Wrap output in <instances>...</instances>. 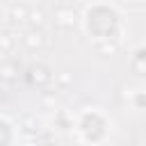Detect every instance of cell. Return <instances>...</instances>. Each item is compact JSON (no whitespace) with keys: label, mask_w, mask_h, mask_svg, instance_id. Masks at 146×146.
Wrapping results in <instances>:
<instances>
[{"label":"cell","mask_w":146,"mask_h":146,"mask_svg":"<svg viewBox=\"0 0 146 146\" xmlns=\"http://www.w3.org/2000/svg\"><path fill=\"white\" fill-rule=\"evenodd\" d=\"M21 43L27 48V50H43L46 48V43H48V39H46V34H43V30L41 27H30V30H25L23 32V36H21Z\"/></svg>","instance_id":"1"},{"label":"cell","mask_w":146,"mask_h":146,"mask_svg":"<svg viewBox=\"0 0 146 146\" xmlns=\"http://www.w3.org/2000/svg\"><path fill=\"white\" fill-rule=\"evenodd\" d=\"M75 21H78V16H75L73 7L59 5V7L55 9V27H57V30H64V32H66V30H73Z\"/></svg>","instance_id":"2"},{"label":"cell","mask_w":146,"mask_h":146,"mask_svg":"<svg viewBox=\"0 0 146 146\" xmlns=\"http://www.w3.org/2000/svg\"><path fill=\"white\" fill-rule=\"evenodd\" d=\"M30 80L36 84V87H48L52 80H55V75H52V71L46 66V64H34L32 68H30Z\"/></svg>","instance_id":"3"},{"label":"cell","mask_w":146,"mask_h":146,"mask_svg":"<svg viewBox=\"0 0 146 146\" xmlns=\"http://www.w3.org/2000/svg\"><path fill=\"white\" fill-rule=\"evenodd\" d=\"M27 14H30V9L21 2H16V5H11V9H9V14H7V18H9V23L11 25H18V23H23V21H27Z\"/></svg>","instance_id":"4"},{"label":"cell","mask_w":146,"mask_h":146,"mask_svg":"<svg viewBox=\"0 0 146 146\" xmlns=\"http://www.w3.org/2000/svg\"><path fill=\"white\" fill-rule=\"evenodd\" d=\"M16 46H18V36L14 34V32H2L0 34V50L5 52V55H11L14 50H16Z\"/></svg>","instance_id":"5"},{"label":"cell","mask_w":146,"mask_h":146,"mask_svg":"<svg viewBox=\"0 0 146 146\" xmlns=\"http://www.w3.org/2000/svg\"><path fill=\"white\" fill-rule=\"evenodd\" d=\"M0 78L5 80V82H14L16 78H18V64L11 59V62H5L2 66H0Z\"/></svg>","instance_id":"6"},{"label":"cell","mask_w":146,"mask_h":146,"mask_svg":"<svg viewBox=\"0 0 146 146\" xmlns=\"http://www.w3.org/2000/svg\"><path fill=\"white\" fill-rule=\"evenodd\" d=\"M27 21H30V25H32V27H41V25H43V21H46V14H43L41 9H32V11L27 14Z\"/></svg>","instance_id":"7"},{"label":"cell","mask_w":146,"mask_h":146,"mask_svg":"<svg viewBox=\"0 0 146 146\" xmlns=\"http://www.w3.org/2000/svg\"><path fill=\"white\" fill-rule=\"evenodd\" d=\"M135 110H146V91L144 89H135V98L130 100Z\"/></svg>","instance_id":"8"},{"label":"cell","mask_w":146,"mask_h":146,"mask_svg":"<svg viewBox=\"0 0 146 146\" xmlns=\"http://www.w3.org/2000/svg\"><path fill=\"white\" fill-rule=\"evenodd\" d=\"M23 125H25V132L27 135H36L41 128H39V121L34 119V116H25L23 119Z\"/></svg>","instance_id":"9"},{"label":"cell","mask_w":146,"mask_h":146,"mask_svg":"<svg viewBox=\"0 0 146 146\" xmlns=\"http://www.w3.org/2000/svg\"><path fill=\"white\" fill-rule=\"evenodd\" d=\"M41 103H43V107H50V110H55V91H43V96H41Z\"/></svg>","instance_id":"10"},{"label":"cell","mask_w":146,"mask_h":146,"mask_svg":"<svg viewBox=\"0 0 146 146\" xmlns=\"http://www.w3.org/2000/svg\"><path fill=\"white\" fill-rule=\"evenodd\" d=\"M119 48V43H110V46H103V43H96V50L98 52H114Z\"/></svg>","instance_id":"11"},{"label":"cell","mask_w":146,"mask_h":146,"mask_svg":"<svg viewBox=\"0 0 146 146\" xmlns=\"http://www.w3.org/2000/svg\"><path fill=\"white\" fill-rule=\"evenodd\" d=\"M57 82H59V84H62V87H68V84H71V75H68V73H66V71H64V73H62V75H59V78H57Z\"/></svg>","instance_id":"12"}]
</instances>
